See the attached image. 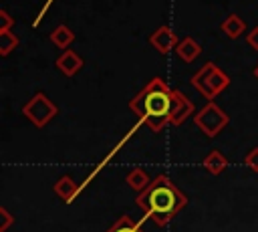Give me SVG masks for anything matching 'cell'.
<instances>
[{
  "instance_id": "obj_17",
  "label": "cell",
  "mask_w": 258,
  "mask_h": 232,
  "mask_svg": "<svg viewBox=\"0 0 258 232\" xmlns=\"http://www.w3.org/2000/svg\"><path fill=\"white\" fill-rule=\"evenodd\" d=\"M244 163L248 165V169H252L254 173H258V147H252V149L246 153Z\"/></svg>"
},
{
  "instance_id": "obj_2",
  "label": "cell",
  "mask_w": 258,
  "mask_h": 232,
  "mask_svg": "<svg viewBox=\"0 0 258 232\" xmlns=\"http://www.w3.org/2000/svg\"><path fill=\"white\" fill-rule=\"evenodd\" d=\"M169 107H171V89L161 77H153L129 101V109L141 121H145V125L155 133L169 123Z\"/></svg>"
},
{
  "instance_id": "obj_13",
  "label": "cell",
  "mask_w": 258,
  "mask_h": 232,
  "mask_svg": "<svg viewBox=\"0 0 258 232\" xmlns=\"http://www.w3.org/2000/svg\"><path fill=\"white\" fill-rule=\"evenodd\" d=\"M204 167H206L212 176H218V173H222V171L228 167V159H226L218 149H214V151H210V153L204 157Z\"/></svg>"
},
{
  "instance_id": "obj_15",
  "label": "cell",
  "mask_w": 258,
  "mask_h": 232,
  "mask_svg": "<svg viewBox=\"0 0 258 232\" xmlns=\"http://www.w3.org/2000/svg\"><path fill=\"white\" fill-rule=\"evenodd\" d=\"M16 46H18V36L12 30L0 32V54L2 56H8Z\"/></svg>"
},
{
  "instance_id": "obj_8",
  "label": "cell",
  "mask_w": 258,
  "mask_h": 232,
  "mask_svg": "<svg viewBox=\"0 0 258 232\" xmlns=\"http://www.w3.org/2000/svg\"><path fill=\"white\" fill-rule=\"evenodd\" d=\"M56 69L64 75V77H75L81 69H83V59L77 50H64L58 59H56Z\"/></svg>"
},
{
  "instance_id": "obj_20",
  "label": "cell",
  "mask_w": 258,
  "mask_h": 232,
  "mask_svg": "<svg viewBox=\"0 0 258 232\" xmlns=\"http://www.w3.org/2000/svg\"><path fill=\"white\" fill-rule=\"evenodd\" d=\"M246 38H248V44H250L254 50H258V26H254V28L248 32Z\"/></svg>"
},
{
  "instance_id": "obj_4",
  "label": "cell",
  "mask_w": 258,
  "mask_h": 232,
  "mask_svg": "<svg viewBox=\"0 0 258 232\" xmlns=\"http://www.w3.org/2000/svg\"><path fill=\"white\" fill-rule=\"evenodd\" d=\"M58 113V107L44 95V93H36L32 95L24 107H22V115L34 125V127H44L46 123H50Z\"/></svg>"
},
{
  "instance_id": "obj_11",
  "label": "cell",
  "mask_w": 258,
  "mask_h": 232,
  "mask_svg": "<svg viewBox=\"0 0 258 232\" xmlns=\"http://www.w3.org/2000/svg\"><path fill=\"white\" fill-rule=\"evenodd\" d=\"M220 28H222V32H224L228 38H238V36H242V32L246 30V22H244L238 14H228Z\"/></svg>"
},
{
  "instance_id": "obj_16",
  "label": "cell",
  "mask_w": 258,
  "mask_h": 232,
  "mask_svg": "<svg viewBox=\"0 0 258 232\" xmlns=\"http://www.w3.org/2000/svg\"><path fill=\"white\" fill-rule=\"evenodd\" d=\"M107 232H141V228H139V224L133 220V218H129V216H121Z\"/></svg>"
},
{
  "instance_id": "obj_12",
  "label": "cell",
  "mask_w": 258,
  "mask_h": 232,
  "mask_svg": "<svg viewBox=\"0 0 258 232\" xmlns=\"http://www.w3.org/2000/svg\"><path fill=\"white\" fill-rule=\"evenodd\" d=\"M50 40H52V44H54V46H58V48L67 50V46H71V44H73V40H75V32H73L69 26L58 24V26L50 32Z\"/></svg>"
},
{
  "instance_id": "obj_18",
  "label": "cell",
  "mask_w": 258,
  "mask_h": 232,
  "mask_svg": "<svg viewBox=\"0 0 258 232\" xmlns=\"http://www.w3.org/2000/svg\"><path fill=\"white\" fill-rule=\"evenodd\" d=\"M12 216H10V212L6 210V208H0V232H6L8 230V226L12 224Z\"/></svg>"
},
{
  "instance_id": "obj_21",
  "label": "cell",
  "mask_w": 258,
  "mask_h": 232,
  "mask_svg": "<svg viewBox=\"0 0 258 232\" xmlns=\"http://www.w3.org/2000/svg\"><path fill=\"white\" fill-rule=\"evenodd\" d=\"M254 77H256V79H258V65H256V67H254Z\"/></svg>"
},
{
  "instance_id": "obj_10",
  "label": "cell",
  "mask_w": 258,
  "mask_h": 232,
  "mask_svg": "<svg viewBox=\"0 0 258 232\" xmlns=\"http://www.w3.org/2000/svg\"><path fill=\"white\" fill-rule=\"evenodd\" d=\"M77 190H79V186L71 176H62V178H58L54 182V194L64 202H71L73 196L77 194Z\"/></svg>"
},
{
  "instance_id": "obj_5",
  "label": "cell",
  "mask_w": 258,
  "mask_h": 232,
  "mask_svg": "<svg viewBox=\"0 0 258 232\" xmlns=\"http://www.w3.org/2000/svg\"><path fill=\"white\" fill-rule=\"evenodd\" d=\"M194 123L198 125V129L208 135V137H216L228 123H230V117L214 103V101H208L196 115H194Z\"/></svg>"
},
{
  "instance_id": "obj_3",
  "label": "cell",
  "mask_w": 258,
  "mask_h": 232,
  "mask_svg": "<svg viewBox=\"0 0 258 232\" xmlns=\"http://www.w3.org/2000/svg\"><path fill=\"white\" fill-rule=\"evenodd\" d=\"M191 85H194L208 101H214V99L230 85V77H228L216 63H206V65L191 77Z\"/></svg>"
},
{
  "instance_id": "obj_1",
  "label": "cell",
  "mask_w": 258,
  "mask_h": 232,
  "mask_svg": "<svg viewBox=\"0 0 258 232\" xmlns=\"http://www.w3.org/2000/svg\"><path fill=\"white\" fill-rule=\"evenodd\" d=\"M135 204L157 226H165L175 214H179L185 208L187 198L167 176H157L143 192H139Z\"/></svg>"
},
{
  "instance_id": "obj_19",
  "label": "cell",
  "mask_w": 258,
  "mask_h": 232,
  "mask_svg": "<svg viewBox=\"0 0 258 232\" xmlns=\"http://www.w3.org/2000/svg\"><path fill=\"white\" fill-rule=\"evenodd\" d=\"M12 24H14V20L10 18V14H8L6 10H0V32L10 30V28H12Z\"/></svg>"
},
{
  "instance_id": "obj_6",
  "label": "cell",
  "mask_w": 258,
  "mask_h": 232,
  "mask_svg": "<svg viewBox=\"0 0 258 232\" xmlns=\"http://www.w3.org/2000/svg\"><path fill=\"white\" fill-rule=\"evenodd\" d=\"M194 115V103L177 89H171V107H169V125H181L187 117Z\"/></svg>"
},
{
  "instance_id": "obj_9",
  "label": "cell",
  "mask_w": 258,
  "mask_h": 232,
  "mask_svg": "<svg viewBox=\"0 0 258 232\" xmlns=\"http://www.w3.org/2000/svg\"><path fill=\"white\" fill-rule=\"evenodd\" d=\"M175 52H177V56H179L183 63H194V61L202 54V46H200L191 36H185V38H181V40L177 42Z\"/></svg>"
},
{
  "instance_id": "obj_7",
  "label": "cell",
  "mask_w": 258,
  "mask_h": 232,
  "mask_svg": "<svg viewBox=\"0 0 258 232\" xmlns=\"http://www.w3.org/2000/svg\"><path fill=\"white\" fill-rule=\"evenodd\" d=\"M149 42H151V46H153L157 52L165 54V52H169V50H173V48L177 46V36L173 34V30H171L167 24H163V26H159V28L149 36Z\"/></svg>"
},
{
  "instance_id": "obj_14",
  "label": "cell",
  "mask_w": 258,
  "mask_h": 232,
  "mask_svg": "<svg viewBox=\"0 0 258 232\" xmlns=\"http://www.w3.org/2000/svg\"><path fill=\"white\" fill-rule=\"evenodd\" d=\"M127 184H129V188H133V190H137V192H143V190L151 184V180H149V176L145 173V169L135 167V169L129 171V176H127Z\"/></svg>"
}]
</instances>
